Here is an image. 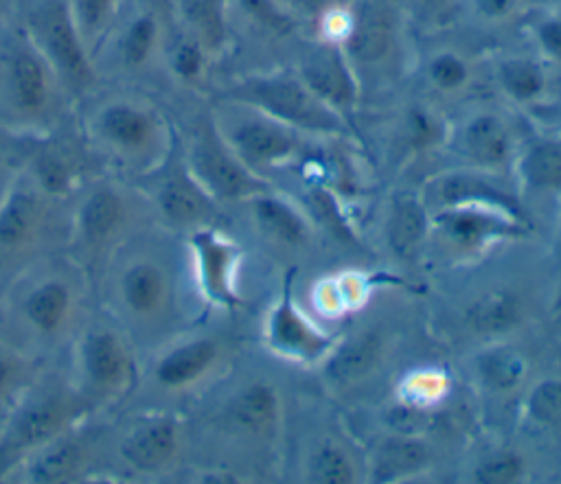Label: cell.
<instances>
[{
	"label": "cell",
	"instance_id": "cell-4",
	"mask_svg": "<svg viewBox=\"0 0 561 484\" xmlns=\"http://www.w3.org/2000/svg\"><path fill=\"white\" fill-rule=\"evenodd\" d=\"M28 37L50 64L59 83L79 90L92 77V59L68 11V0H39L31 11Z\"/></svg>",
	"mask_w": 561,
	"mask_h": 484
},
{
	"label": "cell",
	"instance_id": "cell-10",
	"mask_svg": "<svg viewBox=\"0 0 561 484\" xmlns=\"http://www.w3.org/2000/svg\"><path fill=\"white\" fill-rule=\"evenodd\" d=\"M162 177L156 186V204L160 212L178 226H202L215 212V199L191 173L186 158L169 155L156 166Z\"/></svg>",
	"mask_w": 561,
	"mask_h": 484
},
{
	"label": "cell",
	"instance_id": "cell-46",
	"mask_svg": "<svg viewBox=\"0 0 561 484\" xmlns=\"http://www.w3.org/2000/svg\"><path fill=\"white\" fill-rule=\"evenodd\" d=\"M511 2L513 0H478V7L484 15L495 18V15H502L511 7Z\"/></svg>",
	"mask_w": 561,
	"mask_h": 484
},
{
	"label": "cell",
	"instance_id": "cell-26",
	"mask_svg": "<svg viewBox=\"0 0 561 484\" xmlns=\"http://www.w3.org/2000/svg\"><path fill=\"white\" fill-rule=\"evenodd\" d=\"M278 414V399L272 385L252 383L230 403V420L252 434L267 431Z\"/></svg>",
	"mask_w": 561,
	"mask_h": 484
},
{
	"label": "cell",
	"instance_id": "cell-44",
	"mask_svg": "<svg viewBox=\"0 0 561 484\" xmlns=\"http://www.w3.org/2000/svg\"><path fill=\"white\" fill-rule=\"evenodd\" d=\"M427 410L419 407V405H410V403H399L397 407L390 410L388 414V423L401 434V436H416L421 429L427 427Z\"/></svg>",
	"mask_w": 561,
	"mask_h": 484
},
{
	"label": "cell",
	"instance_id": "cell-2",
	"mask_svg": "<svg viewBox=\"0 0 561 484\" xmlns=\"http://www.w3.org/2000/svg\"><path fill=\"white\" fill-rule=\"evenodd\" d=\"M226 99L250 105L283 125L320 134L344 131V120L335 110L291 77H250L234 83L226 92Z\"/></svg>",
	"mask_w": 561,
	"mask_h": 484
},
{
	"label": "cell",
	"instance_id": "cell-19",
	"mask_svg": "<svg viewBox=\"0 0 561 484\" xmlns=\"http://www.w3.org/2000/svg\"><path fill=\"white\" fill-rule=\"evenodd\" d=\"M381 357V339L375 333L353 335L327 355V374L340 383H353L375 370Z\"/></svg>",
	"mask_w": 561,
	"mask_h": 484
},
{
	"label": "cell",
	"instance_id": "cell-30",
	"mask_svg": "<svg viewBox=\"0 0 561 484\" xmlns=\"http://www.w3.org/2000/svg\"><path fill=\"white\" fill-rule=\"evenodd\" d=\"M121 0H68V11L75 28L85 44L88 53L101 44V37L110 31Z\"/></svg>",
	"mask_w": 561,
	"mask_h": 484
},
{
	"label": "cell",
	"instance_id": "cell-11",
	"mask_svg": "<svg viewBox=\"0 0 561 484\" xmlns=\"http://www.w3.org/2000/svg\"><path fill=\"white\" fill-rule=\"evenodd\" d=\"M224 138L252 171L291 158L298 147L296 134L270 116L243 118Z\"/></svg>",
	"mask_w": 561,
	"mask_h": 484
},
{
	"label": "cell",
	"instance_id": "cell-27",
	"mask_svg": "<svg viewBox=\"0 0 561 484\" xmlns=\"http://www.w3.org/2000/svg\"><path fill=\"white\" fill-rule=\"evenodd\" d=\"M160 42V22L151 11L134 13L118 35V59L125 68H142Z\"/></svg>",
	"mask_w": 561,
	"mask_h": 484
},
{
	"label": "cell",
	"instance_id": "cell-36",
	"mask_svg": "<svg viewBox=\"0 0 561 484\" xmlns=\"http://www.w3.org/2000/svg\"><path fill=\"white\" fill-rule=\"evenodd\" d=\"M33 175H35L37 186L46 195H55V197L66 195L70 191L72 177H75L72 166L57 151H42L33 162Z\"/></svg>",
	"mask_w": 561,
	"mask_h": 484
},
{
	"label": "cell",
	"instance_id": "cell-35",
	"mask_svg": "<svg viewBox=\"0 0 561 484\" xmlns=\"http://www.w3.org/2000/svg\"><path fill=\"white\" fill-rule=\"evenodd\" d=\"M500 83L513 99L528 101L543 90V74L528 59H508L500 66Z\"/></svg>",
	"mask_w": 561,
	"mask_h": 484
},
{
	"label": "cell",
	"instance_id": "cell-45",
	"mask_svg": "<svg viewBox=\"0 0 561 484\" xmlns=\"http://www.w3.org/2000/svg\"><path fill=\"white\" fill-rule=\"evenodd\" d=\"M539 42L543 50L561 59V20H548L539 26Z\"/></svg>",
	"mask_w": 561,
	"mask_h": 484
},
{
	"label": "cell",
	"instance_id": "cell-33",
	"mask_svg": "<svg viewBox=\"0 0 561 484\" xmlns=\"http://www.w3.org/2000/svg\"><path fill=\"white\" fill-rule=\"evenodd\" d=\"M522 175L530 188H561V147L552 142L530 147L522 160Z\"/></svg>",
	"mask_w": 561,
	"mask_h": 484
},
{
	"label": "cell",
	"instance_id": "cell-37",
	"mask_svg": "<svg viewBox=\"0 0 561 484\" xmlns=\"http://www.w3.org/2000/svg\"><path fill=\"white\" fill-rule=\"evenodd\" d=\"M388 44V31H386V24L383 20L377 15V13H370L366 18H362L353 33H351V39H348V46L353 53H357L359 57H366V59H375L383 53Z\"/></svg>",
	"mask_w": 561,
	"mask_h": 484
},
{
	"label": "cell",
	"instance_id": "cell-40",
	"mask_svg": "<svg viewBox=\"0 0 561 484\" xmlns=\"http://www.w3.org/2000/svg\"><path fill=\"white\" fill-rule=\"evenodd\" d=\"M528 414L539 423L561 420V379H546L528 394Z\"/></svg>",
	"mask_w": 561,
	"mask_h": 484
},
{
	"label": "cell",
	"instance_id": "cell-7",
	"mask_svg": "<svg viewBox=\"0 0 561 484\" xmlns=\"http://www.w3.org/2000/svg\"><path fill=\"white\" fill-rule=\"evenodd\" d=\"M197 283L208 302L221 309H239L243 298L237 291V267L241 258L239 245L215 228L199 226L191 234Z\"/></svg>",
	"mask_w": 561,
	"mask_h": 484
},
{
	"label": "cell",
	"instance_id": "cell-24",
	"mask_svg": "<svg viewBox=\"0 0 561 484\" xmlns=\"http://www.w3.org/2000/svg\"><path fill=\"white\" fill-rule=\"evenodd\" d=\"M462 147L482 166L502 164L508 158V136L502 120L489 114L473 118L462 131Z\"/></svg>",
	"mask_w": 561,
	"mask_h": 484
},
{
	"label": "cell",
	"instance_id": "cell-23",
	"mask_svg": "<svg viewBox=\"0 0 561 484\" xmlns=\"http://www.w3.org/2000/svg\"><path fill=\"white\" fill-rule=\"evenodd\" d=\"M252 210H254V219L259 223V228L276 239L283 241L287 245H302L309 239V228L305 217L289 206L287 201H283L280 197L272 195V193H263L252 197Z\"/></svg>",
	"mask_w": 561,
	"mask_h": 484
},
{
	"label": "cell",
	"instance_id": "cell-28",
	"mask_svg": "<svg viewBox=\"0 0 561 484\" xmlns=\"http://www.w3.org/2000/svg\"><path fill=\"white\" fill-rule=\"evenodd\" d=\"M467 322L478 333H504L519 322V300L508 291L484 293L469 307Z\"/></svg>",
	"mask_w": 561,
	"mask_h": 484
},
{
	"label": "cell",
	"instance_id": "cell-39",
	"mask_svg": "<svg viewBox=\"0 0 561 484\" xmlns=\"http://www.w3.org/2000/svg\"><path fill=\"white\" fill-rule=\"evenodd\" d=\"M524 475V460L513 451H502L482 460L476 469V482L482 484H508Z\"/></svg>",
	"mask_w": 561,
	"mask_h": 484
},
{
	"label": "cell",
	"instance_id": "cell-25",
	"mask_svg": "<svg viewBox=\"0 0 561 484\" xmlns=\"http://www.w3.org/2000/svg\"><path fill=\"white\" fill-rule=\"evenodd\" d=\"M432 217L414 197H399L388 219V243L397 254H412L430 230Z\"/></svg>",
	"mask_w": 561,
	"mask_h": 484
},
{
	"label": "cell",
	"instance_id": "cell-17",
	"mask_svg": "<svg viewBox=\"0 0 561 484\" xmlns=\"http://www.w3.org/2000/svg\"><path fill=\"white\" fill-rule=\"evenodd\" d=\"M118 293L134 315H153L167 298V276L153 261H136L121 274Z\"/></svg>",
	"mask_w": 561,
	"mask_h": 484
},
{
	"label": "cell",
	"instance_id": "cell-20",
	"mask_svg": "<svg viewBox=\"0 0 561 484\" xmlns=\"http://www.w3.org/2000/svg\"><path fill=\"white\" fill-rule=\"evenodd\" d=\"M37 223L39 201L35 193L24 184H15L0 204V247H22L33 237Z\"/></svg>",
	"mask_w": 561,
	"mask_h": 484
},
{
	"label": "cell",
	"instance_id": "cell-3",
	"mask_svg": "<svg viewBox=\"0 0 561 484\" xmlns=\"http://www.w3.org/2000/svg\"><path fill=\"white\" fill-rule=\"evenodd\" d=\"M186 164L215 201L252 199L270 193V184L239 160L224 134L217 129L215 120L199 125L191 142Z\"/></svg>",
	"mask_w": 561,
	"mask_h": 484
},
{
	"label": "cell",
	"instance_id": "cell-6",
	"mask_svg": "<svg viewBox=\"0 0 561 484\" xmlns=\"http://www.w3.org/2000/svg\"><path fill=\"white\" fill-rule=\"evenodd\" d=\"M291 283H294V272L285 276L280 298L267 315L265 342L276 355L294 361L313 364V361L327 359V355L335 346V339L322 333L320 329H316L302 315V311L294 302Z\"/></svg>",
	"mask_w": 561,
	"mask_h": 484
},
{
	"label": "cell",
	"instance_id": "cell-31",
	"mask_svg": "<svg viewBox=\"0 0 561 484\" xmlns=\"http://www.w3.org/2000/svg\"><path fill=\"white\" fill-rule=\"evenodd\" d=\"M430 453L427 449L414 440V436H401L388 440L379 453H377V469L375 475L379 480H394L399 475L416 473L425 462Z\"/></svg>",
	"mask_w": 561,
	"mask_h": 484
},
{
	"label": "cell",
	"instance_id": "cell-14",
	"mask_svg": "<svg viewBox=\"0 0 561 484\" xmlns=\"http://www.w3.org/2000/svg\"><path fill=\"white\" fill-rule=\"evenodd\" d=\"M66 412L57 399H42L24 407L18 418L11 423L2 453L7 458H15L20 453H31L39 445L48 442L50 438L64 434L66 427Z\"/></svg>",
	"mask_w": 561,
	"mask_h": 484
},
{
	"label": "cell",
	"instance_id": "cell-13",
	"mask_svg": "<svg viewBox=\"0 0 561 484\" xmlns=\"http://www.w3.org/2000/svg\"><path fill=\"white\" fill-rule=\"evenodd\" d=\"M219 359V346L210 337H195L171 346L153 366L156 381L167 390H182L199 381Z\"/></svg>",
	"mask_w": 561,
	"mask_h": 484
},
{
	"label": "cell",
	"instance_id": "cell-12",
	"mask_svg": "<svg viewBox=\"0 0 561 484\" xmlns=\"http://www.w3.org/2000/svg\"><path fill=\"white\" fill-rule=\"evenodd\" d=\"M180 425L173 416H151L134 425L121 440V458L136 471L164 469L178 453Z\"/></svg>",
	"mask_w": 561,
	"mask_h": 484
},
{
	"label": "cell",
	"instance_id": "cell-41",
	"mask_svg": "<svg viewBox=\"0 0 561 484\" xmlns=\"http://www.w3.org/2000/svg\"><path fill=\"white\" fill-rule=\"evenodd\" d=\"M445 390H447V381H445L443 374H438V372H419V374L410 377L403 383L401 401L427 410L432 403H436L445 394Z\"/></svg>",
	"mask_w": 561,
	"mask_h": 484
},
{
	"label": "cell",
	"instance_id": "cell-9",
	"mask_svg": "<svg viewBox=\"0 0 561 484\" xmlns=\"http://www.w3.org/2000/svg\"><path fill=\"white\" fill-rule=\"evenodd\" d=\"M85 383L101 394H121L134 379V361L125 339L110 329H92L79 346Z\"/></svg>",
	"mask_w": 561,
	"mask_h": 484
},
{
	"label": "cell",
	"instance_id": "cell-1",
	"mask_svg": "<svg viewBox=\"0 0 561 484\" xmlns=\"http://www.w3.org/2000/svg\"><path fill=\"white\" fill-rule=\"evenodd\" d=\"M90 134L99 147L127 162L156 169L173 149L160 112L138 99H110L90 116Z\"/></svg>",
	"mask_w": 561,
	"mask_h": 484
},
{
	"label": "cell",
	"instance_id": "cell-32",
	"mask_svg": "<svg viewBox=\"0 0 561 484\" xmlns=\"http://www.w3.org/2000/svg\"><path fill=\"white\" fill-rule=\"evenodd\" d=\"M182 20L202 46H217L224 39L221 0H178Z\"/></svg>",
	"mask_w": 561,
	"mask_h": 484
},
{
	"label": "cell",
	"instance_id": "cell-22",
	"mask_svg": "<svg viewBox=\"0 0 561 484\" xmlns=\"http://www.w3.org/2000/svg\"><path fill=\"white\" fill-rule=\"evenodd\" d=\"M72 293L61 280H44L24 300V315L42 335H55L68 320Z\"/></svg>",
	"mask_w": 561,
	"mask_h": 484
},
{
	"label": "cell",
	"instance_id": "cell-29",
	"mask_svg": "<svg viewBox=\"0 0 561 484\" xmlns=\"http://www.w3.org/2000/svg\"><path fill=\"white\" fill-rule=\"evenodd\" d=\"M478 372L489 388L508 392L522 385V381L526 379L528 366L519 350L508 346H497V348L484 350L478 357Z\"/></svg>",
	"mask_w": 561,
	"mask_h": 484
},
{
	"label": "cell",
	"instance_id": "cell-21",
	"mask_svg": "<svg viewBox=\"0 0 561 484\" xmlns=\"http://www.w3.org/2000/svg\"><path fill=\"white\" fill-rule=\"evenodd\" d=\"M125 221V199L110 186L90 191L77 210V226L88 241L112 237Z\"/></svg>",
	"mask_w": 561,
	"mask_h": 484
},
{
	"label": "cell",
	"instance_id": "cell-38",
	"mask_svg": "<svg viewBox=\"0 0 561 484\" xmlns=\"http://www.w3.org/2000/svg\"><path fill=\"white\" fill-rule=\"evenodd\" d=\"M309 208L313 212V217L329 230L333 232L335 237L344 239V241H351L353 234H351V228L346 226L344 217H342V210L337 206V199L331 191H327L324 186H313L309 191Z\"/></svg>",
	"mask_w": 561,
	"mask_h": 484
},
{
	"label": "cell",
	"instance_id": "cell-8",
	"mask_svg": "<svg viewBox=\"0 0 561 484\" xmlns=\"http://www.w3.org/2000/svg\"><path fill=\"white\" fill-rule=\"evenodd\" d=\"M432 226L456 247L473 252L486 247L491 241L519 237L524 226L517 217L502 208L484 204H460L436 210Z\"/></svg>",
	"mask_w": 561,
	"mask_h": 484
},
{
	"label": "cell",
	"instance_id": "cell-18",
	"mask_svg": "<svg viewBox=\"0 0 561 484\" xmlns=\"http://www.w3.org/2000/svg\"><path fill=\"white\" fill-rule=\"evenodd\" d=\"M83 453L77 440L64 434L33 449L26 458V480L35 484H57L77 475Z\"/></svg>",
	"mask_w": 561,
	"mask_h": 484
},
{
	"label": "cell",
	"instance_id": "cell-42",
	"mask_svg": "<svg viewBox=\"0 0 561 484\" xmlns=\"http://www.w3.org/2000/svg\"><path fill=\"white\" fill-rule=\"evenodd\" d=\"M171 72L182 81H193L204 68V46L195 37L180 39L169 53Z\"/></svg>",
	"mask_w": 561,
	"mask_h": 484
},
{
	"label": "cell",
	"instance_id": "cell-5",
	"mask_svg": "<svg viewBox=\"0 0 561 484\" xmlns=\"http://www.w3.org/2000/svg\"><path fill=\"white\" fill-rule=\"evenodd\" d=\"M2 79L4 96L20 118L39 120L48 114L59 79L28 35L9 46Z\"/></svg>",
	"mask_w": 561,
	"mask_h": 484
},
{
	"label": "cell",
	"instance_id": "cell-15",
	"mask_svg": "<svg viewBox=\"0 0 561 484\" xmlns=\"http://www.w3.org/2000/svg\"><path fill=\"white\" fill-rule=\"evenodd\" d=\"M430 193H432L430 199L438 210L449 206H460V204H484V206L502 208L519 219V206L515 204V199L478 175H469V173L443 175L432 184Z\"/></svg>",
	"mask_w": 561,
	"mask_h": 484
},
{
	"label": "cell",
	"instance_id": "cell-34",
	"mask_svg": "<svg viewBox=\"0 0 561 484\" xmlns=\"http://www.w3.org/2000/svg\"><path fill=\"white\" fill-rule=\"evenodd\" d=\"M307 477L320 484H348L355 480V469L342 449L324 445L309 458Z\"/></svg>",
	"mask_w": 561,
	"mask_h": 484
},
{
	"label": "cell",
	"instance_id": "cell-16",
	"mask_svg": "<svg viewBox=\"0 0 561 484\" xmlns=\"http://www.w3.org/2000/svg\"><path fill=\"white\" fill-rule=\"evenodd\" d=\"M305 85L329 107H348L355 101L353 77L335 48L316 53L302 66Z\"/></svg>",
	"mask_w": 561,
	"mask_h": 484
},
{
	"label": "cell",
	"instance_id": "cell-43",
	"mask_svg": "<svg viewBox=\"0 0 561 484\" xmlns=\"http://www.w3.org/2000/svg\"><path fill=\"white\" fill-rule=\"evenodd\" d=\"M430 77L434 79V83L443 90H454L458 85L465 83L467 79V66L456 57V55H438L436 59H432L430 64Z\"/></svg>",
	"mask_w": 561,
	"mask_h": 484
},
{
	"label": "cell",
	"instance_id": "cell-47",
	"mask_svg": "<svg viewBox=\"0 0 561 484\" xmlns=\"http://www.w3.org/2000/svg\"><path fill=\"white\" fill-rule=\"evenodd\" d=\"M9 379H11V364L0 355V390L7 388Z\"/></svg>",
	"mask_w": 561,
	"mask_h": 484
}]
</instances>
